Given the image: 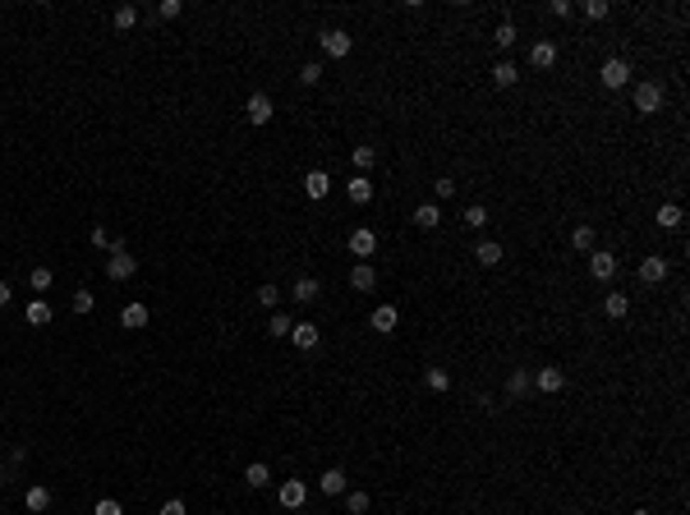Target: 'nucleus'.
<instances>
[{
    "label": "nucleus",
    "instance_id": "1",
    "mask_svg": "<svg viewBox=\"0 0 690 515\" xmlns=\"http://www.w3.org/2000/svg\"><path fill=\"white\" fill-rule=\"evenodd\" d=\"M318 46H323V55H332V60H345V55L355 51V37L341 33V28H327V33L318 37Z\"/></svg>",
    "mask_w": 690,
    "mask_h": 515
},
{
    "label": "nucleus",
    "instance_id": "2",
    "mask_svg": "<svg viewBox=\"0 0 690 515\" xmlns=\"http://www.w3.org/2000/svg\"><path fill=\"white\" fill-rule=\"evenodd\" d=\"M635 111L640 115L663 111V83H635Z\"/></svg>",
    "mask_w": 690,
    "mask_h": 515
},
{
    "label": "nucleus",
    "instance_id": "3",
    "mask_svg": "<svg viewBox=\"0 0 690 515\" xmlns=\"http://www.w3.org/2000/svg\"><path fill=\"white\" fill-rule=\"evenodd\" d=\"M598 79H603V87H612V92H617V87H626V83H630V65L621 60V55H612V60H603Z\"/></svg>",
    "mask_w": 690,
    "mask_h": 515
},
{
    "label": "nucleus",
    "instance_id": "4",
    "mask_svg": "<svg viewBox=\"0 0 690 515\" xmlns=\"http://www.w3.org/2000/svg\"><path fill=\"white\" fill-rule=\"evenodd\" d=\"M271 115H276V106H271L267 92H254V97L244 102V120H249V124H267Z\"/></svg>",
    "mask_w": 690,
    "mask_h": 515
},
{
    "label": "nucleus",
    "instance_id": "5",
    "mask_svg": "<svg viewBox=\"0 0 690 515\" xmlns=\"http://www.w3.org/2000/svg\"><path fill=\"white\" fill-rule=\"evenodd\" d=\"M134 271H139V258H134L129 249H124V254H111V258H106V276H111V281H129Z\"/></svg>",
    "mask_w": 690,
    "mask_h": 515
},
{
    "label": "nucleus",
    "instance_id": "6",
    "mask_svg": "<svg viewBox=\"0 0 690 515\" xmlns=\"http://www.w3.org/2000/svg\"><path fill=\"white\" fill-rule=\"evenodd\" d=\"M589 276H594V281H612V276H617V254L594 249V254H589Z\"/></svg>",
    "mask_w": 690,
    "mask_h": 515
},
{
    "label": "nucleus",
    "instance_id": "7",
    "mask_svg": "<svg viewBox=\"0 0 690 515\" xmlns=\"http://www.w3.org/2000/svg\"><path fill=\"white\" fill-rule=\"evenodd\" d=\"M561 386H566V373H561V368H539V373H534V391H543V396H557Z\"/></svg>",
    "mask_w": 690,
    "mask_h": 515
},
{
    "label": "nucleus",
    "instance_id": "8",
    "mask_svg": "<svg viewBox=\"0 0 690 515\" xmlns=\"http://www.w3.org/2000/svg\"><path fill=\"white\" fill-rule=\"evenodd\" d=\"M350 254H355V258H373L377 254V235H373V230H368V226H359V230H350Z\"/></svg>",
    "mask_w": 690,
    "mask_h": 515
},
{
    "label": "nucleus",
    "instance_id": "9",
    "mask_svg": "<svg viewBox=\"0 0 690 515\" xmlns=\"http://www.w3.org/2000/svg\"><path fill=\"white\" fill-rule=\"evenodd\" d=\"M276 497H281V506H286V511H299V506L308 502V488H304L299 479H286V483H281V492H276Z\"/></svg>",
    "mask_w": 690,
    "mask_h": 515
},
{
    "label": "nucleus",
    "instance_id": "10",
    "mask_svg": "<svg viewBox=\"0 0 690 515\" xmlns=\"http://www.w3.org/2000/svg\"><path fill=\"white\" fill-rule=\"evenodd\" d=\"M529 65L534 70H552V65H557V42H534L529 46Z\"/></svg>",
    "mask_w": 690,
    "mask_h": 515
},
{
    "label": "nucleus",
    "instance_id": "11",
    "mask_svg": "<svg viewBox=\"0 0 690 515\" xmlns=\"http://www.w3.org/2000/svg\"><path fill=\"white\" fill-rule=\"evenodd\" d=\"M640 281H645V286H663L667 281V258H645L640 262Z\"/></svg>",
    "mask_w": 690,
    "mask_h": 515
},
{
    "label": "nucleus",
    "instance_id": "12",
    "mask_svg": "<svg viewBox=\"0 0 690 515\" xmlns=\"http://www.w3.org/2000/svg\"><path fill=\"white\" fill-rule=\"evenodd\" d=\"M345 488H350L345 470H323V479H318V492H323V497H341Z\"/></svg>",
    "mask_w": 690,
    "mask_h": 515
},
{
    "label": "nucleus",
    "instance_id": "13",
    "mask_svg": "<svg viewBox=\"0 0 690 515\" xmlns=\"http://www.w3.org/2000/svg\"><path fill=\"white\" fill-rule=\"evenodd\" d=\"M290 341H295L299 349H313L318 341H323V332H318V322H295L290 327Z\"/></svg>",
    "mask_w": 690,
    "mask_h": 515
},
{
    "label": "nucleus",
    "instance_id": "14",
    "mask_svg": "<svg viewBox=\"0 0 690 515\" xmlns=\"http://www.w3.org/2000/svg\"><path fill=\"white\" fill-rule=\"evenodd\" d=\"M304 193H308V198H327V193H332V175H327V170H308L304 175Z\"/></svg>",
    "mask_w": 690,
    "mask_h": 515
},
{
    "label": "nucleus",
    "instance_id": "15",
    "mask_svg": "<svg viewBox=\"0 0 690 515\" xmlns=\"http://www.w3.org/2000/svg\"><path fill=\"white\" fill-rule=\"evenodd\" d=\"M368 322H373V332H382V336H387V332H396V322H401V313H396L392 304H377Z\"/></svg>",
    "mask_w": 690,
    "mask_h": 515
},
{
    "label": "nucleus",
    "instance_id": "16",
    "mask_svg": "<svg viewBox=\"0 0 690 515\" xmlns=\"http://www.w3.org/2000/svg\"><path fill=\"white\" fill-rule=\"evenodd\" d=\"M529 391H534V377L524 373V368H516V373L507 377V396H511V401H524Z\"/></svg>",
    "mask_w": 690,
    "mask_h": 515
},
{
    "label": "nucleus",
    "instance_id": "17",
    "mask_svg": "<svg viewBox=\"0 0 690 515\" xmlns=\"http://www.w3.org/2000/svg\"><path fill=\"white\" fill-rule=\"evenodd\" d=\"M350 286H355V290H373L377 286L373 262H355V267H350Z\"/></svg>",
    "mask_w": 690,
    "mask_h": 515
},
{
    "label": "nucleus",
    "instance_id": "18",
    "mask_svg": "<svg viewBox=\"0 0 690 515\" xmlns=\"http://www.w3.org/2000/svg\"><path fill=\"white\" fill-rule=\"evenodd\" d=\"M414 226H419V230H437V226H442V207H437V202L414 207Z\"/></svg>",
    "mask_w": 690,
    "mask_h": 515
},
{
    "label": "nucleus",
    "instance_id": "19",
    "mask_svg": "<svg viewBox=\"0 0 690 515\" xmlns=\"http://www.w3.org/2000/svg\"><path fill=\"white\" fill-rule=\"evenodd\" d=\"M23 506H28V511H37V515H42L46 506H51V488H42V483H33V488H28V492H23Z\"/></svg>",
    "mask_w": 690,
    "mask_h": 515
},
{
    "label": "nucleus",
    "instance_id": "20",
    "mask_svg": "<svg viewBox=\"0 0 690 515\" xmlns=\"http://www.w3.org/2000/svg\"><path fill=\"white\" fill-rule=\"evenodd\" d=\"M318 295H323V286H318V276H299V281H295V304H313Z\"/></svg>",
    "mask_w": 690,
    "mask_h": 515
},
{
    "label": "nucleus",
    "instance_id": "21",
    "mask_svg": "<svg viewBox=\"0 0 690 515\" xmlns=\"http://www.w3.org/2000/svg\"><path fill=\"white\" fill-rule=\"evenodd\" d=\"M474 262H479V267H497V262H502V244H497V239H483V244L474 249Z\"/></svg>",
    "mask_w": 690,
    "mask_h": 515
},
{
    "label": "nucleus",
    "instance_id": "22",
    "mask_svg": "<svg viewBox=\"0 0 690 515\" xmlns=\"http://www.w3.org/2000/svg\"><path fill=\"white\" fill-rule=\"evenodd\" d=\"M120 322L129 327V332H139V327H148V304H124Z\"/></svg>",
    "mask_w": 690,
    "mask_h": 515
},
{
    "label": "nucleus",
    "instance_id": "23",
    "mask_svg": "<svg viewBox=\"0 0 690 515\" xmlns=\"http://www.w3.org/2000/svg\"><path fill=\"white\" fill-rule=\"evenodd\" d=\"M244 483H249V488H267V483H271V470H267V465H262V460H254V465H249V470H244Z\"/></svg>",
    "mask_w": 690,
    "mask_h": 515
},
{
    "label": "nucleus",
    "instance_id": "24",
    "mask_svg": "<svg viewBox=\"0 0 690 515\" xmlns=\"http://www.w3.org/2000/svg\"><path fill=\"white\" fill-rule=\"evenodd\" d=\"M350 202H359V207H364L368 198H373V184H368V175H355V180H350Z\"/></svg>",
    "mask_w": 690,
    "mask_h": 515
},
{
    "label": "nucleus",
    "instance_id": "25",
    "mask_svg": "<svg viewBox=\"0 0 690 515\" xmlns=\"http://www.w3.org/2000/svg\"><path fill=\"white\" fill-rule=\"evenodd\" d=\"M23 318H28L33 327H46V322H51V304H46V299H33V304L23 308Z\"/></svg>",
    "mask_w": 690,
    "mask_h": 515
},
{
    "label": "nucleus",
    "instance_id": "26",
    "mask_svg": "<svg viewBox=\"0 0 690 515\" xmlns=\"http://www.w3.org/2000/svg\"><path fill=\"white\" fill-rule=\"evenodd\" d=\"M603 313L612 318V322H621V318L630 313V299H626V295H608V299H603Z\"/></svg>",
    "mask_w": 690,
    "mask_h": 515
},
{
    "label": "nucleus",
    "instance_id": "27",
    "mask_svg": "<svg viewBox=\"0 0 690 515\" xmlns=\"http://www.w3.org/2000/svg\"><path fill=\"white\" fill-rule=\"evenodd\" d=\"M658 226H663V230L681 226V202H663V207H658Z\"/></svg>",
    "mask_w": 690,
    "mask_h": 515
},
{
    "label": "nucleus",
    "instance_id": "28",
    "mask_svg": "<svg viewBox=\"0 0 690 515\" xmlns=\"http://www.w3.org/2000/svg\"><path fill=\"white\" fill-rule=\"evenodd\" d=\"M465 226H470V230H483V226H488V207H483V202H470V207H465Z\"/></svg>",
    "mask_w": 690,
    "mask_h": 515
},
{
    "label": "nucleus",
    "instance_id": "29",
    "mask_svg": "<svg viewBox=\"0 0 690 515\" xmlns=\"http://www.w3.org/2000/svg\"><path fill=\"white\" fill-rule=\"evenodd\" d=\"M111 23L120 28V33H129V28L139 23V9H134V5H120V9H115V14H111Z\"/></svg>",
    "mask_w": 690,
    "mask_h": 515
},
{
    "label": "nucleus",
    "instance_id": "30",
    "mask_svg": "<svg viewBox=\"0 0 690 515\" xmlns=\"http://www.w3.org/2000/svg\"><path fill=\"white\" fill-rule=\"evenodd\" d=\"M516 79H520V74H516V65H511V60H502L497 70H492V83H497V87H516Z\"/></svg>",
    "mask_w": 690,
    "mask_h": 515
},
{
    "label": "nucleus",
    "instance_id": "31",
    "mask_svg": "<svg viewBox=\"0 0 690 515\" xmlns=\"http://www.w3.org/2000/svg\"><path fill=\"white\" fill-rule=\"evenodd\" d=\"M571 244H576L580 254H589V249H594V226H576L571 230Z\"/></svg>",
    "mask_w": 690,
    "mask_h": 515
},
{
    "label": "nucleus",
    "instance_id": "32",
    "mask_svg": "<svg viewBox=\"0 0 690 515\" xmlns=\"http://www.w3.org/2000/svg\"><path fill=\"white\" fill-rule=\"evenodd\" d=\"M424 382H428V391H446V386H451V373H446V368H428Z\"/></svg>",
    "mask_w": 690,
    "mask_h": 515
},
{
    "label": "nucleus",
    "instance_id": "33",
    "mask_svg": "<svg viewBox=\"0 0 690 515\" xmlns=\"http://www.w3.org/2000/svg\"><path fill=\"white\" fill-rule=\"evenodd\" d=\"M28 281H33V290H37V295H42V290H51L55 271H51V267H33V276H28Z\"/></svg>",
    "mask_w": 690,
    "mask_h": 515
},
{
    "label": "nucleus",
    "instance_id": "34",
    "mask_svg": "<svg viewBox=\"0 0 690 515\" xmlns=\"http://www.w3.org/2000/svg\"><path fill=\"white\" fill-rule=\"evenodd\" d=\"M290 327H295V322H290L286 313H271V322H267V336H276V341H281V336H290Z\"/></svg>",
    "mask_w": 690,
    "mask_h": 515
},
{
    "label": "nucleus",
    "instance_id": "35",
    "mask_svg": "<svg viewBox=\"0 0 690 515\" xmlns=\"http://www.w3.org/2000/svg\"><path fill=\"white\" fill-rule=\"evenodd\" d=\"M492 42H497L502 51H511V46H516V23H502L497 33H492Z\"/></svg>",
    "mask_w": 690,
    "mask_h": 515
},
{
    "label": "nucleus",
    "instance_id": "36",
    "mask_svg": "<svg viewBox=\"0 0 690 515\" xmlns=\"http://www.w3.org/2000/svg\"><path fill=\"white\" fill-rule=\"evenodd\" d=\"M580 14H585V18H594V23H598V18H608V14H612V5H608V0H589V5L580 9Z\"/></svg>",
    "mask_w": 690,
    "mask_h": 515
},
{
    "label": "nucleus",
    "instance_id": "37",
    "mask_svg": "<svg viewBox=\"0 0 690 515\" xmlns=\"http://www.w3.org/2000/svg\"><path fill=\"white\" fill-rule=\"evenodd\" d=\"M345 511L350 515H364L368 511V492H345Z\"/></svg>",
    "mask_w": 690,
    "mask_h": 515
},
{
    "label": "nucleus",
    "instance_id": "38",
    "mask_svg": "<svg viewBox=\"0 0 690 515\" xmlns=\"http://www.w3.org/2000/svg\"><path fill=\"white\" fill-rule=\"evenodd\" d=\"M299 83H308V87H313V83H323V65H318V60H308L304 70H299Z\"/></svg>",
    "mask_w": 690,
    "mask_h": 515
},
{
    "label": "nucleus",
    "instance_id": "39",
    "mask_svg": "<svg viewBox=\"0 0 690 515\" xmlns=\"http://www.w3.org/2000/svg\"><path fill=\"white\" fill-rule=\"evenodd\" d=\"M350 157H355V166H359V170H368V166H373V161H377V152H373V148H368V143H364V148H355V152H350Z\"/></svg>",
    "mask_w": 690,
    "mask_h": 515
},
{
    "label": "nucleus",
    "instance_id": "40",
    "mask_svg": "<svg viewBox=\"0 0 690 515\" xmlns=\"http://www.w3.org/2000/svg\"><path fill=\"white\" fill-rule=\"evenodd\" d=\"M92 515H124V506H120L115 497H102V502L92 506Z\"/></svg>",
    "mask_w": 690,
    "mask_h": 515
},
{
    "label": "nucleus",
    "instance_id": "41",
    "mask_svg": "<svg viewBox=\"0 0 690 515\" xmlns=\"http://www.w3.org/2000/svg\"><path fill=\"white\" fill-rule=\"evenodd\" d=\"M258 304H262V308H276V304H281V290H276V286H262V290H258Z\"/></svg>",
    "mask_w": 690,
    "mask_h": 515
},
{
    "label": "nucleus",
    "instance_id": "42",
    "mask_svg": "<svg viewBox=\"0 0 690 515\" xmlns=\"http://www.w3.org/2000/svg\"><path fill=\"white\" fill-rule=\"evenodd\" d=\"M92 290H79V295H74V313H92Z\"/></svg>",
    "mask_w": 690,
    "mask_h": 515
},
{
    "label": "nucleus",
    "instance_id": "43",
    "mask_svg": "<svg viewBox=\"0 0 690 515\" xmlns=\"http://www.w3.org/2000/svg\"><path fill=\"white\" fill-rule=\"evenodd\" d=\"M180 9H184L180 0H161V5H157V14H161V18H180Z\"/></svg>",
    "mask_w": 690,
    "mask_h": 515
},
{
    "label": "nucleus",
    "instance_id": "44",
    "mask_svg": "<svg viewBox=\"0 0 690 515\" xmlns=\"http://www.w3.org/2000/svg\"><path fill=\"white\" fill-rule=\"evenodd\" d=\"M433 193H437V198H455V180H437Z\"/></svg>",
    "mask_w": 690,
    "mask_h": 515
},
{
    "label": "nucleus",
    "instance_id": "45",
    "mask_svg": "<svg viewBox=\"0 0 690 515\" xmlns=\"http://www.w3.org/2000/svg\"><path fill=\"white\" fill-rule=\"evenodd\" d=\"M161 515H189V511H184L180 497H171V502H161Z\"/></svg>",
    "mask_w": 690,
    "mask_h": 515
},
{
    "label": "nucleus",
    "instance_id": "46",
    "mask_svg": "<svg viewBox=\"0 0 690 515\" xmlns=\"http://www.w3.org/2000/svg\"><path fill=\"white\" fill-rule=\"evenodd\" d=\"M92 244H97V249H111V235H106V226H92Z\"/></svg>",
    "mask_w": 690,
    "mask_h": 515
},
{
    "label": "nucleus",
    "instance_id": "47",
    "mask_svg": "<svg viewBox=\"0 0 690 515\" xmlns=\"http://www.w3.org/2000/svg\"><path fill=\"white\" fill-rule=\"evenodd\" d=\"M552 14L566 18V14H576V5H571V0H552Z\"/></svg>",
    "mask_w": 690,
    "mask_h": 515
},
{
    "label": "nucleus",
    "instance_id": "48",
    "mask_svg": "<svg viewBox=\"0 0 690 515\" xmlns=\"http://www.w3.org/2000/svg\"><path fill=\"white\" fill-rule=\"evenodd\" d=\"M9 304V286H5V281H0V308H5Z\"/></svg>",
    "mask_w": 690,
    "mask_h": 515
},
{
    "label": "nucleus",
    "instance_id": "49",
    "mask_svg": "<svg viewBox=\"0 0 690 515\" xmlns=\"http://www.w3.org/2000/svg\"><path fill=\"white\" fill-rule=\"evenodd\" d=\"M630 515H649V511H630Z\"/></svg>",
    "mask_w": 690,
    "mask_h": 515
}]
</instances>
